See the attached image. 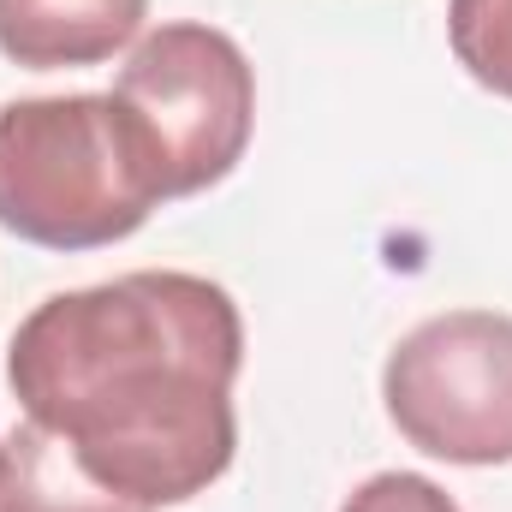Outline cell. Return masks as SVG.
Returning <instances> with one entry per match:
<instances>
[{"label":"cell","instance_id":"cell-1","mask_svg":"<svg viewBox=\"0 0 512 512\" xmlns=\"http://www.w3.org/2000/svg\"><path fill=\"white\" fill-rule=\"evenodd\" d=\"M239 364V304L227 286L179 268L54 292L6 346L24 417L149 512L197 501L227 477L239 453Z\"/></svg>","mask_w":512,"mask_h":512},{"label":"cell","instance_id":"cell-2","mask_svg":"<svg viewBox=\"0 0 512 512\" xmlns=\"http://www.w3.org/2000/svg\"><path fill=\"white\" fill-rule=\"evenodd\" d=\"M149 161L114 96H24L0 108V227L42 251H102L155 209Z\"/></svg>","mask_w":512,"mask_h":512},{"label":"cell","instance_id":"cell-3","mask_svg":"<svg viewBox=\"0 0 512 512\" xmlns=\"http://www.w3.org/2000/svg\"><path fill=\"white\" fill-rule=\"evenodd\" d=\"M131 137L149 161L155 197H197L221 185L256 126V78L245 48L209 24H161L131 48L114 84Z\"/></svg>","mask_w":512,"mask_h":512},{"label":"cell","instance_id":"cell-4","mask_svg":"<svg viewBox=\"0 0 512 512\" xmlns=\"http://www.w3.org/2000/svg\"><path fill=\"white\" fill-rule=\"evenodd\" d=\"M393 429L447 465L512 459V316L447 310L417 322L382 370Z\"/></svg>","mask_w":512,"mask_h":512},{"label":"cell","instance_id":"cell-5","mask_svg":"<svg viewBox=\"0 0 512 512\" xmlns=\"http://www.w3.org/2000/svg\"><path fill=\"white\" fill-rule=\"evenodd\" d=\"M149 0H0V54L30 72L102 66L143 30Z\"/></svg>","mask_w":512,"mask_h":512},{"label":"cell","instance_id":"cell-6","mask_svg":"<svg viewBox=\"0 0 512 512\" xmlns=\"http://www.w3.org/2000/svg\"><path fill=\"white\" fill-rule=\"evenodd\" d=\"M0 512H149L84 471V459L24 417V429L6 435L0 465Z\"/></svg>","mask_w":512,"mask_h":512},{"label":"cell","instance_id":"cell-7","mask_svg":"<svg viewBox=\"0 0 512 512\" xmlns=\"http://www.w3.org/2000/svg\"><path fill=\"white\" fill-rule=\"evenodd\" d=\"M447 36H453V60L483 90L512 102V0H453Z\"/></svg>","mask_w":512,"mask_h":512},{"label":"cell","instance_id":"cell-8","mask_svg":"<svg viewBox=\"0 0 512 512\" xmlns=\"http://www.w3.org/2000/svg\"><path fill=\"white\" fill-rule=\"evenodd\" d=\"M340 512H459V501L417 471H382V477L358 483Z\"/></svg>","mask_w":512,"mask_h":512},{"label":"cell","instance_id":"cell-9","mask_svg":"<svg viewBox=\"0 0 512 512\" xmlns=\"http://www.w3.org/2000/svg\"><path fill=\"white\" fill-rule=\"evenodd\" d=\"M0 465H6V441H0Z\"/></svg>","mask_w":512,"mask_h":512}]
</instances>
